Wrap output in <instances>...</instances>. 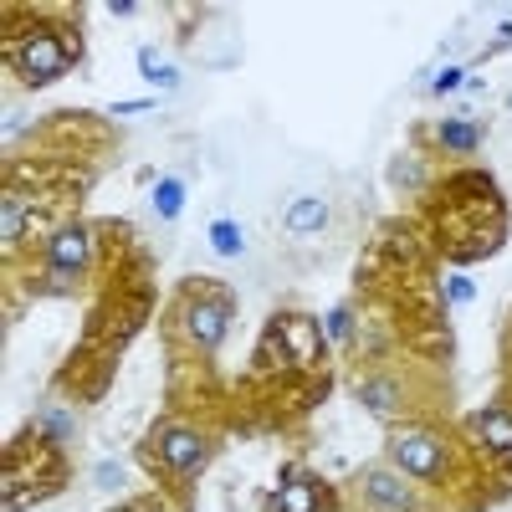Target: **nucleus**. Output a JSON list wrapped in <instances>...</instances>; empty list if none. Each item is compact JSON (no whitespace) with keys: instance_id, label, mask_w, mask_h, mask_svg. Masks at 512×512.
<instances>
[{"instance_id":"obj_7","label":"nucleus","mask_w":512,"mask_h":512,"mask_svg":"<svg viewBox=\"0 0 512 512\" xmlns=\"http://www.w3.org/2000/svg\"><path fill=\"white\" fill-rule=\"evenodd\" d=\"M52 267L67 272V277H77L82 267H88V231H82V226H62L52 236Z\"/></svg>"},{"instance_id":"obj_1","label":"nucleus","mask_w":512,"mask_h":512,"mask_svg":"<svg viewBox=\"0 0 512 512\" xmlns=\"http://www.w3.org/2000/svg\"><path fill=\"white\" fill-rule=\"evenodd\" d=\"M11 67H16L21 82L41 88V82H52L57 72H67V41L52 36V31H31L21 47L11 52Z\"/></svg>"},{"instance_id":"obj_6","label":"nucleus","mask_w":512,"mask_h":512,"mask_svg":"<svg viewBox=\"0 0 512 512\" xmlns=\"http://www.w3.org/2000/svg\"><path fill=\"white\" fill-rule=\"evenodd\" d=\"M185 323H190V338H195L200 349H216L221 338L231 333V308L216 303V297H205V303H190Z\"/></svg>"},{"instance_id":"obj_14","label":"nucleus","mask_w":512,"mask_h":512,"mask_svg":"<svg viewBox=\"0 0 512 512\" xmlns=\"http://www.w3.org/2000/svg\"><path fill=\"white\" fill-rule=\"evenodd\" d=\"M210 241H216V251H241V236H236L231 221H216V226H210Z\"/></svg>"},{"instance_id":"obj_13","label":"nucleus","mask_w":512,"mask_h":512,"mask_svg":"<svg viewBox=\"0 0 512 512\" xmlns=\"http://www.w3.org/2000/svg\"><path fill=\"white\" fill-rule=\"evenodd\" d=\"M41 425H47V436L67 441L72 436V410H47V415H41Z\"/></svg>"},{"instance_id":"obj_3","label":"nucleus","mask_w":512,"mask_h":512,"mask_svg":"<svg viewBox=\"0 0 512 512\" xmlns=\"http://www.w3.org/2000/svg\"><path fill=\"white\" fill-rule=\"evenodd\" d=\"M395 466L405 477H441V466H446V451L431 431H420V425H410V431L395 436Z\"/></svg>"},{"instance_id":"obj_2","label":"nucleus","mask_w":512,"mask_h":512,"mask_svg":"<svg viewBox=\"0 0 512 512\" xmlns=\"http://www.w3.org/2000/svg\"><path fill=\"white\" fill-rule=\"evenodd\" d=\"M262 349H272V359H287V364H313L318 359V328L308 318H297V313H282L267 328Z\"/></svg>"},{"instance_id":"obj_19","label":"nucleus","mask_w":512,"mask_h":512,"mask_svg":"<svg viewBox=\"0 0 512 512\" xmlns=\"http://www.w3.org/2000/svg\"><path fill=\"white\" fill-rule=\"evenodd\" d=\"M507 461H512V451H507Z\"/></svg>"},{"instance_id":"obj_16","label":"nucleus","mask_w":512,"mask_h":512,"mask_svg":"<svg viewBox=\"0 0 512 512\" xmlns=\"http://www.w3.org/2000/svg\"><path fill=\"white\" fill-rule=\"evenodd\" d=\"M159 210H164V216H175V210H180V185L175 180L159 185Z\"/></svg>"},{"instance_id":"obj_9","label":"nucleus","mask_w":512,"mask_h":512,"mask_svg":"<svg viewBox=\"0 0 512 512\" xmlns=\"http://www.w3.org/2000/svg\"><path fill=\"white\" fill-rule=\"evenodd\" d=\"M272 512H318V487H308V482H287L277 497H272Z\"/></svg>"},{"instance_id":"obj_8","label":"nucleus","mask_w":512,"mask_h":512,"mask_svg":"<svg viewBox=\"0 0 512 512\" xmlns=\"http://www.w3.org/2000/svg\"><path fill=\"white\" fill-rule=\"evenodd\" d=\"M323 231H328V205H323L318 195L292 200V210H287V236H292V241H308V236H323Z\"/></svg>"},{"instance_id":"obj_10","label":"nucleus","mask_w":512,"mask_h":512,"mask_svg":"<svg viewBox=\"0 0 512 512\" xmlns=\"http://www.w3.org/2000/svg\"><path fill=\"white\" fill-rule=\"evenodd\" d=\"M477 431H482V441H487L492 451H512V415L487 410V415H477Z\"/></svg>"},{"instance_id":"obj_17","label":"nucleus","mask_w":512,"mask_h":512,"mask_svg":"<svg viewBox=\"0 0 512 512\" xmlns=\"http://www.w3.org/2000/svg\"><path fill=\"white\" fill-rule=\"evenodd\" d=\"M395 175L415 185V180H420V164H415V159H400V164H395Z\"/></svg>"},{"instance_id":"obj_15","label":"nucleus","mask_w":512,"mask_h":512,"mask_svg":"<svg viewBox=\"0 0 512 512\" xmlns=\"http://www.w3.org/2000/svg\"><path fill=\"white\" fill-rule=\"evenodd\" d=\"M441 139H446L451 149H466V144L477 139V128H466V123H446V128H441Z\"/></svg>"},{"instance_id":"obj_12","label":"nucleus","mask_w":512,"mask_h":512,"mask_svg":"<svg viewBox=\"0 0 512 512\" xmlns=\"http://www.w3.org/2000/svg\"><path fill=\"white\" fill-rule=\"evenodd\" d=\"M21 231H26L21 226V200H16V190H6V246H16Z\"/></svg>"},{"instance_id":"obj_4","label":"nucleus","mask_w":512,"mask_h":512,"mask_svg":"<svg viewBox=\"0 0 512 512\" xmlns=\"http://www.w3.org/2000/svg\"><path fill=\"white\" fill-rule=\"evenodd\" d=\"M359 497H364L369 512H415V492H410L405 472H390V466H374V472H364Z\"/></svg>"},{"instance_id":"obj_11","label":"nucleus","mask_w":512,"mask_h":512,"mask_svg":"<svg viewBox=\"0 0 512 512\" xmlns=\"http://www.w3.org/2000/svg\"><path fill=\"white\" fill-rule=\"evenodd\" d=\"M364 405H369V410H379V415L400 410V395H395V384H364Z\"/></svg>"},{"instance_id":"obj_18","label":"nucleus","mask_w":512,"mask_h":512,"mask_svg":"<svg viewBox=\"0 0 512 512\" xmlns=\"http://www.w3.org/2000/svg\"><path fill=\"white\" fill-rule=\"evenodd\" d=\"M477 287L472 282H466V277H451V297H456V303H466V297H472Z\"/></svg>"},{"instance_id":"obj_5","label":"nucleus","mask_w":512,"mask_h":512,"mask_svg":"<svg viewBox=\"0 0 512 512\" xmlns=\"http://www.w3.org/2000/svg\"><path fill=\"white\" fill-rule=\"evenodd\" d=\"M159 461L169 466V472H200L205 466V441L190 431V425H164L159 431Z\"/></svg>"}]
</instances>
